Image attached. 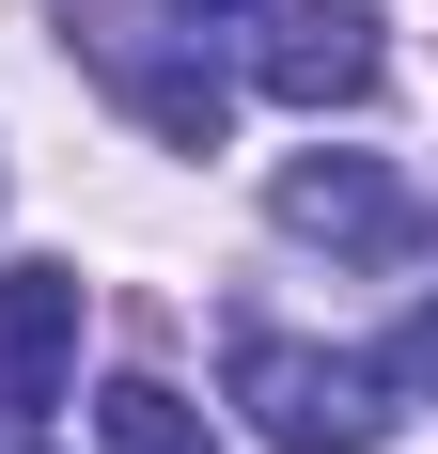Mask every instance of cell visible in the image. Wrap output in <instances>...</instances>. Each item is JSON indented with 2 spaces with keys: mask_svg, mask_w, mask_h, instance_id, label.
Returning <instances> with one entry per match:
<instances>
[{
  "mask_svg": "<svg viewBox=\"0 0 438 454\" xmlns=\"http://www.w3.org/2000/svg\"><path fill=\"white\" fill-rule=\"evenodd\" d=\"M94 423H110V454H219V423L188 408V392H157V376H110Z\"/></svg>",
  "mask_w": 438,
  "mask_h": 454,
  "instance_id": "8992f818",
  "label": "cell"
},
{
  "mask_svg": "<svg viewBox=\"0 0 438 454\" xmlns=\"http://www.w3.org/2000/svg\"><path fill=\"white\" fill-rule=\"evenodd\" d=\"M235 408L266 454H376L392 439V361L298 345V329H235Z\"/></svg>",
  "mask_w": 438,
  "mask_h": 454,
  "instance_id": "6da1fadb",
  "label": "cell"
},
{
  "mask_svg": "<svg viewBox=\"0 0 438 454\" xmlns=\"http://www.w3.org/2000/svg\"><path fill=\"white\" fill-rule=\"evenodd\" d=\"M110 79H126V110L173 141V157H219V126H235L219 63H157V47H110Z\"/></svg>",
  "mask_w": 438,
  "mask_h": 454,
  "instance_id": "5b68a950",
  "label": "cell"
},
{
  "mask_svg": "<svg viewBox=\"0 0 438 454\" xmlns=\"http://www.w3.org/2000/svg\"><path fill=\"white\" fill-rule=\"evenodd\" d=\"M0 454H47V439H32V408H0Z\"/></svg>",
  "mask_w": 438,
  "mask_h": 454,
  "instance_id": "ba28073f",
  "label": "cell"
},
{
  "mask_svg": "<svg viewBox=\"0 0 438 454\" xmlns=\"http://www.w3.org/2000/svg\"><path fill=\"white\" fill-rule=\"evenodd\" d=\"M266 220L313 235V251H360V267H392V251H423V188L392 173V157H282V188H266Z\"/></svg>",
  "mask_w": 438,
  "mask_h": 454,
  "instance_id": "7a4b0ae2",
  "label": "cell"
},
{
  "mask_svg": "<svg viewBox=\"0 0 438 454\" xmlns=\"http://www.w3.org/2000/svg\"><path fill=\"white\" fill-rule=\"evenodd\" d=\"M251 94L360 110L376 94V0H251Z\"/></svg>",
  "mask_w": 438,
  "mask_h": 454,
  "instance_id": "3957f363",
  "label": "cell"
},
{
  "mask_svg": "<svg viewBox=\"0 0 438 454\" xmlns=\"http://www.w3.org/2000/svg\"><path fill=\"white\" fill-rule=\"evenodd\" d=\"M79 376V267H0V408H47Z\"/></svg>",
  "mask_w": 438,
  "mask_h": 454,
  "instance_id": "277c9868",
  "label": "cell"
},
{
  "mask_svg": "<svg viewBox=\"0 0 438 454\" xmlns=\"http://www.w3.org/2000/svg\"><path fill=\"white\" fill-rule=\"evenodd\" d=\"M173 16H204V32H219V16H251V0H173Z\"/></svg>",
  "mask_w": 438,
  "mask_h": 454,
  "instance_id": "9c48e42d",
  "label": "cell"
},
{
  "mask_svg": "<svg viewBox=\"0 0 438 454\" xmlns=\"http://www.w3.org/2000/svg\"><path fill=\"white\" fill-rule=\"evenodd\" d=\"M392 392H438V298H423V314L392 329Z\"/></svg>",
  "mask_w": 438,
  "mask_h": 454,
  "instance_id": "52a82bcc",
  "label": "cell"
}]
</instances>
